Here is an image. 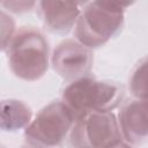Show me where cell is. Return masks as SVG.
Instances as JSON below:
<instances>
[{
  "label": "cell",
  "mask_w": 148,
  "mask_h": 148,
  "mask_svg": "<svg viewBox=\"0 0 148 148\" xmlns=\"http://www.w3.org/2000/svg\"><path fill=\"white\" fill-rule=\"evenodd\" d=\"M124 98L123 88L112 81L84 76L69 82L61 92V101L75 119L92 112H112Z\"/></svg>",
  "instance_id": "2"
},
{
  "label": "cell",
  "mask_w": 148,
  "mask_h": 148,
  "mask_svg": "<svg viewBox=\"0 0 148 148\" xmlns=\"http://www.w3.org/2000/svg\"><path fill=\"white\" fill-rule=\"evenodd\" d=\"M75 121L74 113L62 101L51 102L25 127L24 139L34 148H60L68 139Z\"/></svg>",
  "instance_id": "4"
},
{
  "label": "cell",
  "mask_w": 148,
  "mask_h": 148,
  "mask_svg": "<svg viewBox=\"0 0 148 148\" xmlns=\"http://www.w3.org/2000/svg\"><path fill=\"white\" fill-rule=\"evenodd\" d=\"M1 5L3 7H8L10 12L20 14L31 10V8L37 3L34 1H10V2H1Z\"/></svg>",
  "instance_id": "11"
},
{
  "label": "cell",
  "mask_w": 148,
  "mask_h": 148,
  "mask_svg": "<svg viewBox=\"0 0 148 148\" xmlns=\"http://www.w3.org/2000/svg\"><path fill=\"white\" fill-rule=\"evenodd\" d=\"M94 53L75 38L60 42L53 50L51 64L54 72L66 81H75L89 76L92 68Z\"/></svg>",
  "instance_id": "6"
},
{
  "label": "cell",
  "mask_w": 148,
  "mask_h": 148,
  "mask_svg": "<svg viewBox=\"0 0 148 148\" xmlns=\"http://www.w3.org/2000/svg\"><path fill=\"white\" fill-rule=\"evenodd\" d=\"M118 124L124 140L130 145H141L148 140V102L131 99L118 113Z\"/></svg>",
  "instance_id": "7"
},
{
  "label": "cell",
  "mask_w": 148,
  "mask_h": 148,
  "mask_svg": "<svg viewBox=\"0 0 148 148\" xmlns=\"http://www.w3.org/2000/svg\"><path fill=\"white\" fill-rule=\"evenodd\" d=\"M82 2L72 1H40L37 3L39 16L45 28L53 32L65 35L75 28L82 13Z\"/></svg>",
  "instance_id": "8"
},
{
  "label": "cell",
  "mask_w": 148,
  "mask_h": 148,
  "mask_svg": "<svg viewBox=\"0 0 148 148\" xmlns=\"http://www.w3.org/2000/svg\"><path fill=\"white\" fill-rule=\"evenodd\" d=\"M20 148H34V147H31V146H23V147H20Z\"/></svg>",
  "instance_id": "13"
},
{
  "label": "cell",
  "mask_w": 148,
  "mask_h": 148,
  "mask_svg": "<svg viewBox=\"0 0 148 148\" xmlns=\"http://www.w3.org/2000/svg\"><path fill=\"white\" fill-rule=\"evenodd\" d=\"M124 143L113 112H92L76 119L68 136V148H116Z\"/></svg>",
  "instance_id": "5"
},
{
  "label": "cell",
  "mask_w": 148,
  "mask_h": 148,
  "mask_svg": "<svg viewBox=\"0 0 148 148\" xmlns=\"http://www.w3.org/2000/svg\"><path fill=\"white\" fill-rule=\"evenodd\" d=\"M128 89L134 98L148 102V56L140 59L133 67L128 79Z\"/></svg>",
  "instance_id": "10"
},
{
  "label": "cell",
  "mask_w": 148,
  "mask_h": 148,
  "mask_svg": "<svg viewBox=\"0 0 148 148\" xmlns=\"http://www.w3.org/2000/svg\"><path fill=\"white\" fill-rule=\"evenodd\" d=\"M116 148H132L127 142H124V143H121L120 146H118V147H116Z\"/></svg>",
  "instance_id": "12"
},
{
  "label": "cell",
  "mask_w": 148,
  "mask_h": 148,
  "mask_svg": "<svg viewBox=\"0 0 148 148\" xmlns=\"http://www.w3.org/2000/svg\"><path fill=\"white\" fill-rule=\"evenodd\" d=\"M32 118L31 108L17 99H3L1 102V128L6 132H14L25 128Z\"/></svg>",
  "instance_id": "9"
},
{
  "label": "cell",
  "mask_w": 148,
  "mask_h": 148,
  "mask_svg": "<svg viewBox=\"0 0 148 148\" xmlns=\"http://www.w3.org/2000/svg\"><path fill=\"white\" fill-rule=\"evenodd\" d=\"M124 3L92 1L86 3L74 28V37L89 49L104 45L124 27Z\"/></svg>",
  "instance_id": "3"
},
{
  "label": "cell",
  "mask_w": 148,
  "mask_h": 148,
  "mask_svg": "<svg viewBox=\"0 0 148 148\" xmlns=\"http://www.w3.org/2000/svg\"><path fill=\"white\" fill-rule=\"evenodd\" d=\"M6 52L12 73L24 81L39 80L49 68L50 45L36 27H21L16 30Z\"/></svg>",
  "instance_id": "1"
}]
</instances>
